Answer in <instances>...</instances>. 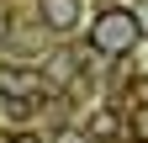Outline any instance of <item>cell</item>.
<instances>
[{
	"label": "cell",
	"instance_id": "1",
	"mask_svg": "<svg viewBox=\"0 0 148 143\" xmlns=\"http://www.w3.org/2000/svg\"><path fill=\"white\" fill-rule=\"evenodd\" d=\"M138 37H143V27H138V16L132 11H122V6H111V11H101L95 16V27H90V53H127V48H138Z\"/></svg>",
	"mask_w": 148,
	"mask_h": 143
},
{
	"label": "cell",
	"instance_id": "2",
	"mask_svg": "<svg viewBox=\"0 0 148 143\" xmlns=\"http://www.w3.org/2000/svg\"><path fill=\"white\" fill-rule=\"evenodd\" d=\"M42 21L53 32H74L79 27V0H42Z\"/></svg>",
	"mask_w": 148,
	"mask_h": 143
},
{
	"label": "cell",
	"instance_id": "3",
	"mask_svg": "<svg viewBox=\"0 0 148 143\" xmlns=\"http://www.w3.org/2000/svg\"><path fill=\"white\" fill-rule=\"evenodd\" d=\"M122 133V122L111 117V111H101V117H90V138H116Z\"/></svg>",
	"mask_w": 148,
	"mask_h": 143
},
{
	"label": "cell",
	"instance_id": "4",
	"mask_svg": "<svg viewBox=\"0 0 148 143\" xmlns=\"http://www.w3.org/2000/svg\"><path fill=\"white\" fill-rule=\"evenodd\" d=\"M127 133H132V138H148V101L127 111Z\"/></svg>",
	"mask_w": 148,
	"mask_h": 143
},
{
	"label": "cell",
	"instance_id": "5",
	"mask_svg": "<svg viewBox=\"0 0 148 143\" xmlns=\"http://www.w3.org/2000/svg\"><path fill=\"white\" fill-rule=\"evenodd\" d=\"M11 143H42L37 133H11Z\"/></svg>",
	"mask_w": 148,
	"mask_h": 143
},
{
	"label": "cell",
	"instance_id": "6",
	"mask_svg": "<svg viewBox=\"0 0 148 143\" xmlns=\"http://www.w3.org/2000/svg\"><path fill=\"white\" fill-rule=\"evenodd\" d=\"M138 96L148 101V80H138V85H132V101H138Z\"/></svg>",
	"mask_w": 148,
	"mask_h": 143
},
{
	"label": "cell",
	"instance_id": "7",
	"mask_svg": "<svg viewBox=\"0 0 148 143\" xmlns=\"http://www.w3.org/2000/svg\"><path fill=\"white\" fill-rule=\"evenodd\" d=\"M122 143H148V138H132V133H127V138H122Z\"/></svg>",
	"mask_w": 148,
	"mask_h": 143
}]
</instances>
